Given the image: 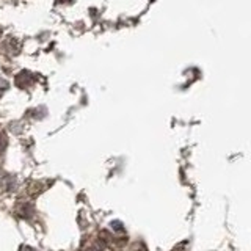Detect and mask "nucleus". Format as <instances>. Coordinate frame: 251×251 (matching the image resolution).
I'll use <instances>...</instances> for the list:
<instances>
[{"mask_svg": "<svg viewBox=\"0 0 251 251\" xmlns=\"http://www.w3.org/2000/svg\"><path fill=\"white\" fill-rule=\"evenodd\" d=\"M5 143H6V141H5V137H3V135H0V149H3V148H5Z\"/></svg>", "mask_w": 251, "mask_h": 251, "instance_id": "f257e3e1", "label": "nucleus"}]
</instances>
